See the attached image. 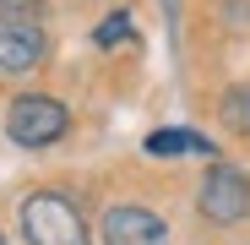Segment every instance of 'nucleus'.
<instances>
[{
	"mask_svg": "<svg viewBox=\"0 0 250 245\" xmlns=\"http://www.w3.org/2000/svg\"><path fill=\"white\" fill-rule=\"evenodd\" d=\"M22 234H27V245H93L87 218L60 191H33L22 201Z\"/></svg>",
	"mask_w": 250,
	"mask_h": 245,
	"instance_id": "f257e3e1",
	"label": "nucleus"
},
{
	"mask_svg": "<svg viewBox=\"0 0 250 245\" xmlns=\"http://www.w3.org/2000/svg\"><path fill=\"white\" fill-rule=\"evenodd\" d=\"M71 126V109L55 93H17L6 109V136L17 147H55Z\"/></svg>",
	"mask_w": 250,
	"mask_h": 245,
	"instance_id": "f03ea898",
	"label": "nucleus"
},
{
	"mask_svg": "<svg viewBox=\"0 0 250 245\" xmlns=\"http://www.w3.org/2000/svg\"><path fill=\"white\" fill-rule=\"evenodd\" d=\"M196 213L207 218V223H245L250 218V175L239 169V163H223V158H212V169L201 175V185H196Z\"/></svg>",
	"mask_w": 250,
	"mask_h": 245,
	"instance_id": "7ed1b4c3",
	"label": "nucleus"
},
{
	"mask_svg": "<svg viewBox=\"0 0 250 245\" xmlns=\"http://www.w3.org/2000/svg\"><path fill=\"white\" fill-rule=\"evenodd\" d=\"M49 55V38L38 22L27 17H0V76H22L33 66H44Z\"/></svg>",
	"mask_w": 250,
	"mask_h": 245,
	"instance_id": "20e7f679",
	"label": "nucleus"
},
{
	"mask_svg": "<svg viewBox=\"0 0 250 245\" xmlns=\"http://www.w3.org/2000/svg\"><path fill=\"white\" fill-rule=\"evenodd\" d=\"M98 229H104V245H169V223L136 201H114Z\"/></svg>",
	"mask_w": 250,
	"mask_h": 245,
	"instance_id": "39448f33",
	"label": "nucleus"
},
{
	"mask_svg": "<svg viewBox=\"0 0 250 245\" xmlns=\"http://www.w3.org/2000/svg\"><path fill=\"white\" fill-rule=\"evenodd\" d=\"M142 147H147L152 158H180V153H207V158H212V153H218V142H207L201 131H185V126H163V131H152Z\"/></svg>",
	"mask_w": 250,
	"mask_h": 245,
	"instance_id": "423d86ee",
	"label": "nucleus"
},
{
	"mask_svg": "<svg viewBox=\"0 0 250 245\" xmlns=\"http://www.w3.org/2000/svg\"><path fill=\"white\" fill-rule=\"evenodd\" d=\"M125 38H136L131 11H114L109 22H98V27H93V44H98V49H114V44H125Z\"/></svg>",
	"mask_w": 250,
	"mask_h": 245,
	"instance_id": "0eeeda50",
	"label": "nucleus"
},
{
	"mask_svg": "<svg viewBox=\"0 0 250 245\" xmlns=\"http://www.w3.org/2000/svg\"><path fill=\"white\" fill-rule=\"evenodd\" d=\"M223 120H229V126H239V131H250V88L229 93V104H223Z\"/></svg>",
	"mask_w": 250,
	"mask_h": 245,
	"instance_id": "6e6552de",
	"label": "nucleus"
},
{
	"mask_svg": "<svg viewBox=\"0 0 250 245\" xmlns=\"http://www.w3.org/2000/svg\"><path fill=\"white\" fill-rule=\"evenodd\" d=\"M0 245H6V234H0Z\"/></svg>",
	"mask_w": 250,
	"mask_h": 245,
	"instance_id": "1a4fd4ad",
	"label": "nucleus"
}]
</instances>
